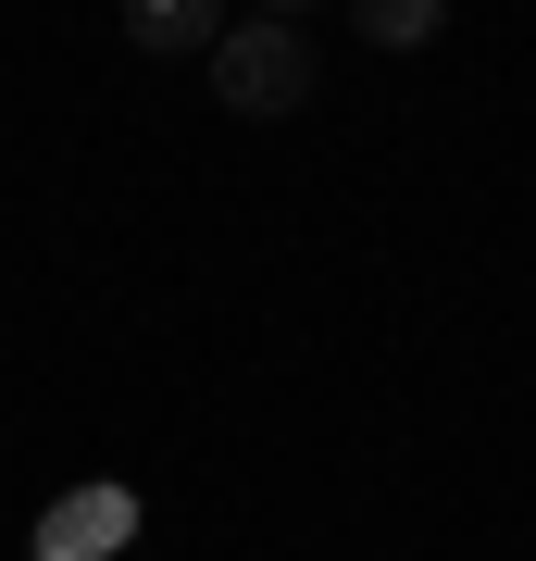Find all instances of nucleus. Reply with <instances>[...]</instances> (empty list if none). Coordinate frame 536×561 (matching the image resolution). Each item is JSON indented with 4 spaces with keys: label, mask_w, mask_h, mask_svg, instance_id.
<instances>
[{
    "label": "nucleus",
    "mask_w": 536,
    "mask_h": 561,
    "mask_svg": "<svg viewBox=\"0 0 536 561\" xmlns=\"http://www.w3.org/2000/svg\"><path fill=\"white\" fill-rule=\"evenodd\" d=\"M125 537H138V486H113V474H88L76 500L38 512V561H113Z\"/></svg>",
    "instance_id": "2"
},
{
    "label": "nucleus",
    "mask_w": 536,
    "mask_h": 561,
    "mask_svg": "<svg viewBox=\"0 0 536 561\" xmlns=\"http://www.w3.org/2000/svg\"><path fill=\"white\" fill-rule=\"evenodd\" d=\"M350 25H362V38H375V50H424V38H437L449 13H437V0H362Z\"/></svg>",
    "instance_id": "4"
},
{
    "label": "nucleus",
    "mask_w": 536,
    "mask_h": 561,
    "mask_svg": "<svg viewBox=\"0 0 536 561\" xmlns=\"http://www.w3.org/2000/svg\"><path fill=\"white\" fill-rule=\"evenodd\" d=\"M312 88H324V50H312L299 13H238L213 38V101L238 113V125H287Z\"/></svg>",
    "instance_id": "1"
},
{
    "label": "nucleus",
    "mask_w": 536,
    "mask_h": 561,
    "mask_svg": "<svg viewBox=\"0 0 536 561\" xmlns=\"http://www.w3.org/2000/svg\"><path fill=\"white\" fill-rule=\"evenodd\" d=\"M225 0H125V50H150V62H213V38H225Z\"/></svg>",
    "instance_id": "3"
}]
</instances>
